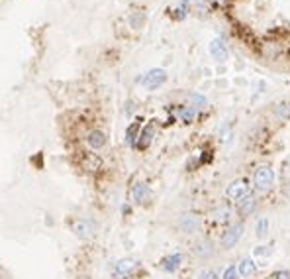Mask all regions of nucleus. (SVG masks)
Instances as JSON below:
<instances>
[{
  "instance_id": "f257e3e1",
  "label": "nucleus",
  "mask_w": 290,
  "mask_h": 279,
  "mask_svg": "<svg viewBox=\"0 0 290 279\" xmlns=\"http://www.w3.org/2000/svg\"><path fill=\"white\" fill-rule=\"evenodd\" d=\"M177 228L186 236H192V234H198L202 230V220L198 214H192V212H184L178 216L177 220Z\"/></svg>"
},
{
  "instance_id": "f03ea898",
  "label": "nucleus",
  "mask_w": 290,
  "mask_h": 279,
  "mask_svg": "<svg viewBox=\"0 0 290 279\" xmlns=\"http://www.w3.org/2000/svg\"><path fill=\"white\" fill-rule=\"evenodd\" d=\"M71 230H73V234L77 238H81V240H92L96 236V224L90 218H77V220H73Z\"/></svg>"
},
{
  "instance_id": "7ed1b4c3",
  "label": "nucleus",
  "mask_w": 290,
  "mask_h": 279,
  "mask_svg": "<svg viewBox=\"0 0 290 279\" xmlns=\"http://www.w3.org/2000/svg\"><path fill=\"white\" fill-rule=\"evenodd\" d=\"M253 183H255V189H257V191H261V193L269 191L273 185H274V171H273L269 165L259 167V169L255 171V175H253Z\"/></svg>"
},
{
  "instance_id": "20e7f679",
  "label": "nucleus",
  "mask_w": 290,
  "mask_h": 279,
  "mask_svg": "<svg viewBox=\"0 0 290 279\" xmlns=\"http://www.w3.org/2000/svg\"><path fill=\"white\" fill-rule=\"evenodd\" d=\"M137 269H139V262L137 260L124 258V260L116 262L114 271H112V279H129Z\"/></svg>"
},
{
  "instance_id": "39448f33",
  "label": "nucleus",
  "mask_w": 290,
  "mask_h": 279,
  "mask_svg": "<svg viewBox=\"0 0 290 279\" xmlns=\"http://www.w3.org/2000/svg\"><path fill=\"white\" fill-rule=\"evenodd\" d=\"M165 81H167V71H165V69H151V71H147V73H145V75L139 79L141 87L147 88V90L159 88L161 85H165Z\"/></svg>"
},
{
  "instance_id": "423d86ee",
  "label": "nucleus",
  "mask_w": 290,
  "mask_h": 279,
  "mask_svg": "<svg viewBox=\"0 0 290 279\" xmlns=\"http://www.w3.org/2000/svg\"><path fill=\"white\" fill-rule=\"evenodd\" d=\"M151 199H153V193H151L147 183H141L139 181V183H135L133 187H131V201H133V205L147 207V205H151Z\"/></svg>"
},
{
  "instance_id": "0eeeda50",
  "label": "nucleus",
  "mask_w": 290,
  "mask_h": 279,
  "mask_svg": "<svg viewBox=\"0 0 290 279\" xmlns=\"http://www.w3.org/2000/svg\"><path fill=\"white\" fill-rule=\"evenodd\" d=\"M79 165L86 173H98L102 169V159H100L98 154H94V152H81L79 154Z\"/></svg>"
},
{
  "instance_id": "6e6552de",
  "label": "nucleus",
  "mask_w": 290,
  "mask_h": 279,
  "mask_svg": "<svg viewBox=\"0 0 290 279\" xmlns=\"http://www.w3.org/2000/svg\"><path fill=\"white\" fill-rule=\"evenodd\" d=\"M241 234H243V224H241V222L231 224V226L224 232V236H222V248H224V250H231V248L239 242Z\"/></svg>"
},
{
  "instance_id": "1a4fd4ad",
  "label": "nucleus",
  "mask_w": 290,
  "mask_h": 279,
  "mask_svg": "<svg viewBox=\"0 0 290 279\" xmlns=\"http://www.w3.org/2000/svg\"><path fill=\"white\" fill-rule=\"evenodd\" d=\"M226 193H227V197L233 199V201L243 199L247 193H251V191H249V183H247V179H237V181H233L229 187H227Z\"/></svg>"
},
{
  "instance_id": "9d476101",
  "label": "nucleus",
  "mask_w": 290,
  "mask_h": 279,
  "mask_svg": "<svg viewBox=\"0 0 290 279\" xmlns=\"http://www.w3.org/2000/svg\"><path fill=\"white\" fill-rule=\"evenodd\" d=\"M86 144H88L90 150L98 152V150L106 148V144H108V136H106L102 130H90V132L86 134Z\"/></svg>"
},
{
  "instance_id": "9b49d317",
  "label": "nucleus",
  "mask_w": 290,
  "mask_h": 279,
  "mask_svg": "<svg viewBox=\"0 0 290 279\" xmlns=\"http://www.w3.org/2000/svg\"><path fill=\"white\" fill-rule=\"evenodd\" d=\"M210 55L218 61V63H224V61H227V57H229V52H227V45L224 43V39H220V37H214L212 41H210Z\"/></svg>"
},
{
  "instance_id": "f8f14e48",
  "label": "nucleus",
  "mask_w": 290,
  "mask_h": 279,
  "mask_svg": "<svg viewBox=\"0 0 290 279\" xmlns=\"http://www.w3.org/2000/svg\"><path fill=\"white\" fill-rule=\"evenodd\" d=\"M153 136H155V128H153V126L141 128V132H139V136H137V142H135L133 148H137V150H147V148L151 146V142H153Z\"/></svg>"
},
{
  "instance_id": "ddd939ff",
  "label": "nucleus",
  "mask_w": 290,
  "mask_h": 279,
  "mask_svg": "<svg viewBox=\"0 0 290 279\" xmlns=\"http://www.w3.org/2000/svg\"><path fill=\"white\" fill-rule=\"evenodd\" d=\"M182 262H184V256H182V254H171V256L163 258L161 267H163V271H167V273H175V271H178V267L182 265Z\"/></svg>"
},
{
  "instance_id": "4468645a",
  "label": "nucleus",
  "mask_w": 290,
  "mask_h": 279,
  "mask_svg": "<svg viewBox=\"0 0 290 279\" xmlns=\"http://www.w3.org/2000/svg\"><path fill=\"white\" fill-rule=\"evenodd\" d=\"M255 207H257V199H255L253 193H247L243 199H239V201H237V210L241 212V216L251 214V212L255 210Z\"/></svg>"
},
{
  "instance_id": "2eb2a0df",
  "label": "nucleus",
  "mask_w": 290,
  "mask_h": 279,
  "mask_svg": "<svg viewBox=\"0 0 290 279\" xmlns=\"http://www.w3.org/2000/svg\"><path fill=\"white\" fill-rule=\"evenodd\" d=\"M192 254L198 256V258H208V256L214 254V244L208 242V240H200V242H196L194 246H192Z\"/></svg>"
},
{
  "instance_id": "dca6fc26",
  "label": "nucleus",
  "mask_w": 290,
  "mask_h": 279,
  "mask_svg": "<svg viewBox=\"0 0 290 279\" xmlns=\"http://www.w3.org/2000/svg\"><path fill=\"white\" fill-rule=\"evenodd\" d=\"M237 271H239L241 277H251V275H255L257 265H255V262L251 258H243L239 262V265H237Z\"/></svg>"
},
{
  "instance_id": "f3484780",
  "label": "nucleus",
  "mask_w": 290,
  "mask_h": 279,
  "mask_svg": "<svg viewBox=\"0 0 290 279\" xmlns=\"http://www.w3.org/2000/svg\"><path fill=\"white\" fill-rule=\"evenodd\" d=\"M139 132H141V122H139V118H137V120L131 122V124L128 126V130H126V144H128V146H135Z\"/></svg>"
},
{
  "instance_id": "a211bd4d",
  "label": "nucleus",
  "mask_w": 290,
  "mask_h": 279,
  "mask_svg": "<svg viewBox=\"0 0 290 279\" xmlns=\"http://www.w3.org/2000/svg\"><path fill=\"white\" fill-rule=\"evenodd\" d=\"M188 105L194 110H200V108L208 106V99L204 95H200V92H190V95H188Z\"/></svg>"
},
{
  "instance_id": "6ab92c4d",
  "label": "nucleus",
  "mask_w": 290,
  "mask_h": 279,
  "mask_svg": "<svg viewBox=\"0 0 290 279\" xmlns=\"http://www.w3.org/2000/svg\"><path fill=\"white\" fill-rule=\"evenodd\" d=\"M212 220L218 222V224H227L231 220V210L227 207H220L212 212Z\"/></svg>"
},
{
  "instance_id": "aec40b11",
  "label": "nucleus",
  "mask_w": 290,
  "mask_h": 279,
  "mask_svg": "<svg viewBox=\"0 0 290 279\" xmlns=\"http://www.w3.org/2000/svg\"><path fill=\"white\" fill-rule=\"evenodd\" d=\"M255 234H257L259 240H261V238H267V234H269V220H267V218H259V220H257V224H255Z\"/></svg>"
},
{
  "instance_id": "412c9836",
  "label": "nucleus",
  "mask_w": 290,
  "mask_h": 279,
  "mask_svg": "<svg viewBox=\"0 0 290 279\" xmlns=\"http://www.w3.org/2000/svg\"><path fill=\"white\" fill-rule=\"evenodd\" d=\"M196 112H198V110H194V108H192V106H186V108H182V110L178 112V118H180L182 122H186V124H190L192 120H194V118H196Z\"/></svg>"
},
{
  "instance_id": "4be33fe9",
  "label": "nucleus",
  "mask_w": 290,
  "mask_h": 279,
  "mask_svg": "<svg viewBox=\"0 0 290 279\" xmlns=\"http://www.w3.org/2000/svg\"><path fill=\"white\" fill-rule=\"evenodd\" d=\"M222 279H239V271L235 265H229L226 271H224V277Z\"/></svg>"
},
{
  "instance_id": "5701e85b",
  "label": "nucleus",
  "mask_w": 290,
  "mask_h": 279,
  "mask_svg": "<svg viewBox=\"0 0 290 279\" xmlns=\"http://www.w3.org/2000/svg\"><path fill=\"white\" fill-rule=\"evenodd\" d=\"M30 161H32V165H35L37 169H41L43 167V152H37L33 157H30Z\"/></svg>"
},
{
  "instance_id": "b1692460",
  "label": "nucleus",
  "mask_w": 290,
  "mask_h": 279,
  "mask_svg": "<svg viewBox=\"0 0 290 279\" xmlns=\"http://www.w3.org/2000/svg\"><path fill=\"white\" fill-rule=\"evenodd\" d=\"M198 279H218V273L214 269H204V271H200Z\"/></svg>"
},
{
  "instance_id": "393cba45",
  "label": "nucleus",
  "mask_w": 290,
  "mask_h": 279,
  "mask_svg": "<svg viewBox=\"0 0 290 279\" xmlns=\"http://www.w3.org/2000/svg\"><path fill=\"white\" fill-rule=\"evenodd\" d=\"M186 16V2H182V6H178L177 10H175V18L177 20H182Z\"/></svg>"
},
{
  "instance_id": "a878e982",
  "label": "nucleus",
  "mask_w": 290,
  "mask_h": 279,
  "mask_svg": "<svg viewBox=\"0 0 290 279\" xmlns=\"http://www.w3.org/2000/svg\"><path fill=\"white\" fill-rule=\"evenodd\" d=\"M276 114H278L280 118H290V105H284V106H280V108L276 110Z\"/></svg>"
},
{
  "instance_id": "bb28decb",
  "label": "nucleus",
  "mask_w": 290,
  "mask_h": 279,
  "mask_svg": "<svg viewBox=\"0 0 290 279\" xmlns=\"http://www.w3.org/2000/svg\"><path fill=\"white\" fill-rule=\"evenodd\" d=\"M273 277H274V279H290V271H288V269H280V271H276Z\"/></svg>"
},
{
  "instance_id": "cd10ccee",
  "label": "nucleus",
  "mask_w": 290,
  "mask_h": 279,
  "mask_svg": "<svg viewBox=\"0 0 290 279\" xmlns=\"http://www.w3.org/2000/svg\"><path fill=\"white\" fill-rule=\"evenodd\" d=\"M269 252H271L269 248H255V254H257V256H267Z\"/></svg>"
},
{
  "instance_id": "c85d7f7f",
  "label": "nucleus",
  "mask_w": 290,
  "mask_h": 279,
  "mask_svg": "<svg viewBox=\"0 0 290 279\" xmlns=\"http://www.w3.org/2000/svg\"><path fill=\"white\" fill-rule=\"evenodd\" d=\"M122 212H124V214H129V207H128V205H124V207H122Z\"/></svg>"
}]
</instances>
